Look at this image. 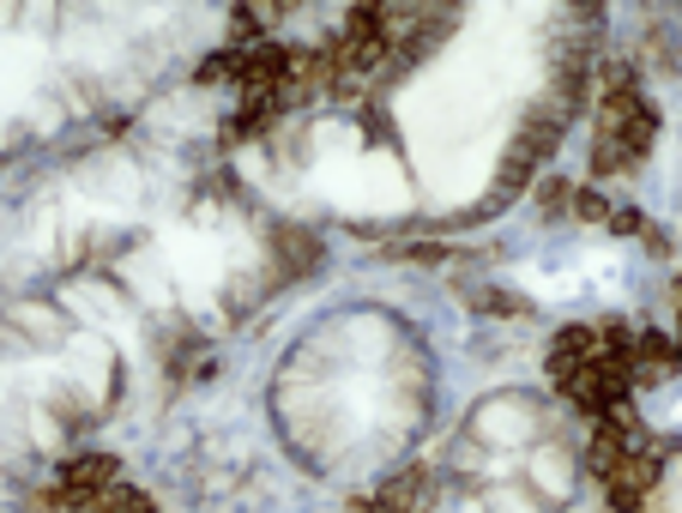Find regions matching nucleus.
I'll return each instance as SVG.
<instances>
[{
  "mask_svg": "<svg viewBox=\"0 0 682 513\" xmlns=\"http://www.w3.org/2000/svg\"><path fill=\"white\" fill-rule=\"evenodd\" d=\"M411 501H423V472H405L399 484L381 489V508H411Z\"/></svg>",
  "mask_w": 682,
  "mask_h": 513,
  "instance_id": "20e7f679",
  "label": "nucleus"
},
{
  "mask_svg": "<svg viewBox=\"0 0 682 513\" xmlns=\"http://www.w3.org/2000/svg\"><path fill=\"white\" fill-rule=\"evenodd\" d=\"M103 489H115V460H109V453H85V460H73L61 472L54 501H66V496H103Z\"/></svg>",
  "mask_w": 682,
  "mask_h": 513,
  "instance_id": "f03ea898",
  "label": "nucleus"
},
{
  "mask_svg": "<svg viewBox=\"0 0 682 513\" xmlns=\"http://www.w3.org/2000/svg\"><path fill=\"white\" fill-rule=\"evenodd\" d=\"M665 375H677V339L641 332L634 339V381H665Z\"/></svg>",
  "mask_w": 682,
  "mask_h": 513,
  "instance_id": "7ed1b4c3",
  "label": "nucleus"
},
{
  "mask_svg": "<svg viewBox=\"0 0 682 513\" xmlns=\"http://www.w3.org/2000/svg\"><path fill=\"white\" fill-rule=\"evenodd\" d=\"M610 224H617L622 236H634V230H641V211H617V218H610Z\"/></svg>",
  "mask_w": 682,
  "mask_h": 513,
  "instance_id": "0eeeda50",
  "label": "nucleus"
},
{
  "mask_svg": "<svg viewBox=\"0 0 682 513\" xmlns=\"http://www.w3.org/2000/svg\"><path fill=\"white\" fill-rule=\"evenodd\" d=\"M653 484H658V453H629V460H622V472L610 477V508H617V513H634Z\"/></svg>",
  "mask_w": 682,
  "mask_h": 513,
  "instance_id": "f257e3e1",
  "label": "nucleus"
},
{
  "mask_svg": "<svg viewBox=\"0 0 682 513\" xmlns=\"http://www.w3.org/2000/svg\"><path fill=\"white\" fill-rule=\"evenodd\" d=\"M568 194H574L568 182H544V211H562V206H568Z\"/></svg>",
  "mask_w": 682,
  "mask_h": 513,
  "instance_id": "39448f33",
  "label": "nucleus"
},
{
  "mask_svg": "<svg viewBox=\"0 0 682 513\" xmlns=\"http://www.w3.org/2000/svg\"><path fill=\"white\" fill-rule=\"evenodd\" d=\"M574 211L580 218H604V199L598 194H574Z\"/></svg>",
  "mask_w": 682,
  "mask_h": 513,
  "instance_id": "423d86ee",
  "label": "nucleus"
}]
</instances>
